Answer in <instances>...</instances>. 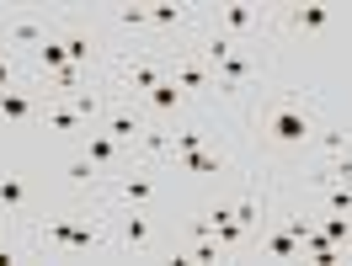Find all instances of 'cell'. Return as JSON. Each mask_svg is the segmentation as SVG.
<instances>
[{"label":"cell","mask_w":352,"mask_h":266,"mask_svg":"<svg viewBox=\"0 0 352 266\" xmlns=\"http://www.w3.org/2000/svg\"><path fill=\"white\" fill-rule=\"evenodd\" d=\"M336 155H352V128L320 123V133H315V160H336Z\"/></svg>","instance_id":"cell-22"},{"label":"cell","mask_w":352,"mask_h":266,"mask_svg":"<svg viewBox=\"0 0 352 266\" xmlns=\"http://www.w3.org/2000/svg\"><path fill=\"white\" fill-rule=\"evenodd\" d=\"M192 149H208V133H203V128L171 133V160H176V155H192Z\"/></svg>","instance_id":"cell-29"},{"label":"cell","mask_w":352,"mask_h":266,"mask_svg":"<svg viewBox=\"0 0 352 266\" xmlns=\"http://www.w3.org/2000/svg\"><path fill=\"white\" fill-rule=\"evenodd\" d=\"M315 192H320L326 213H347L352 219V181H331V186H315Z\"/></svg>","instance_id":"cell-25"},{"label":"cell","mask_w":352,"mask_h":266,"mask_svg":"<svg viewBox=\"0 0 352 266\" xmlns=\"http://www.w3.org/2000/svg\"><path fill=\"white\" fill-rule=\"evenodd\" d=\"M11 86H22V80H16V64H6V69H0V90H11Z\"/></svg>","instance_id":"cell-31"},{"label":"cell","mask_w":352,"mask_h":266,"mask_svg":"<svg viewBox=\"0 0 352 266\" xmlns=\"http://www.w3.org/2000/svg\"><path fill=\"white\" fill-rule=\"evenodd\" d=\"M203 22L214 27V32H224V38H235V43L245 48V38H256V32H267V27H272V11H267V5H256V0H224V5H214Z\"/></svg>","instance_id":"cell-4"},{"label":"cell","mask_w":352,"mask_h":266,"mask_svg":"<svg viewBox=\"0 0 352 266\" xmlns=\"http://www.w3.org/2000/svg\"><path fill=\"white\" fill-rule=\"evenodd\" d=\"M166 80V53L160 48H133V53H123L118 64H112V90L123 96V101H139L150 86H160Z\"/></svg>","instance_id":"cell-3"},{"label":"cell","mask_w":352,"mask_h":266,"mask_svg":"<svg viewBox=\"0 0 352 266\" xmlns=\"http://www.w3.org/2000/svg\"><path fill=\"white\" fill-rule=\"evenodd\" d=\"M272 22L294 32V38H331L336 27H342V5H331V0H305V5H283V11H272Z\"/></svg>","instance_id":"cell-5"},{"label":"cell","mask_w":352,"mask_h":266,"mask_svg":"<svg viewBox=\"0 0 352 266\" xmlns=\"http://www.w3.org/2000/svg\"><path fill=\"white\" fill-rule=\"evenodd\" d=\"M245 128L267 155H305L320 133V107L299 90H251L245 96Z\"/></svg>","instance_id":"cell-1"},{"label":"cell","mask_w":352,"mask_h":266,"mask_svg":"<svg viewBox=\"0 0 352 266\" xmlns=\"http://www.w3.org/2000/svg\"><path fill=\"white\" fill-rule=\"evenodd\" d=\"M347 261H352V240H347Z\"/></svg>","instance_id":"cell-33"},{"label":"cell","mask_w":352,"mask_h":266,"mask_svg":"<svg viewBox=\"0 0 352 266\" xmlns=\"http://www.w3.org/2000/svg\"><path fill=\"white\" fill-rule=\"evenodd\" d=\"M176 171H182V176H203V181H208V176H224L230 160L208 144V149H192V155H176Z\"/></svg>","instance_id":"cell-20"},{"label":"cell","mask_w":352,"mask_h":266,"mask_svg":"<svg viewBox=\"0 0 352 266\" xmlns=\"http://www.w3.org/2000/svg\"><path fill=\"white\" fill-rule=\"evenodd\" d=\"M112 245H118V250H133V256L155 250V213L150 208H123L118 223H112Z\"/></svg>","instance_id":"cell-9"},{"label":"cell","mask_w":352,"mask_h":266,"mask_svg":"<svg viewBox=\"0 0 352 266\" xmlns=\"http://www.w3.org/2000/svg\"><path fill=\"white\" fill-rule=\"evenodd\" d=\"M0 38H6L11 48H27V53H32V48H43L48 38H54V27H48L43 16L22 11V16H6V22H0Z\"/></svg>","instance_id":"cell-13"},{"label":"cell","mask_w":352,"mask_h":266,"mask_svg":"<svg viewBox=\"0 0 352 266\" xmlns=\"http://www.w3.org/2000/svg\"><path fill=\"white\" fill-rule=\"evenodd\" d=\"M75 149H80V155H86L91 165H96V171H107V176H118V171H123V165L133 160V149H129V144L107 138L102 128H86L80 138H75Z\"/></svg>","instance_id":"cell-10"},{"label":"cell","mask_w":352,"mask_h":266,"mask_svg":"<svg viewBox=\"0 0 352 266\" xmlns=\"http://www.w3.org/2000/svg\"><path fill=\"white\" fill-rule=\"evenodd\" d=\"M112 22L123 27V32H150V5H118Z\"/></svg>","instance_id":"cell-28"},{"label":"cell","mask_w":352,"mask_h":266,"mask_svg":"<svg viewBox=\"0 0 352 266\" xmlns=\"http://www.w3.org/2000/svg\"><path fill=\"white\" fill-rule=\"evenodd\" d=\"M107 186H112V202H118V208H155V197H160V181H155L150 160H129Z\"/></svg>","instance_id":"cell-6"},{"label":"cell","mask_w":352,"mask_h":266,"mask_svg":"<svg viewBox=\"0 0 352 266\" xmlns=\"http://www.w3.org/2000/svg\"><path fill=\"white\" fill-rule=\"evenodd\" d=\"M11 53H16V48H11V43H6V38H0V69H6V64H11Z\"/></svg>","instance_id":"cell-32"},{"label":"cell","mask_w":352,"mask_h":266,"mask_svg":"<svg viewBox=\"0 0 352 266\" xmlns=\"http://www.w3.org/2000/svg\"><path fill=\"white\" fill-rule=\"evenodd\" d=\"M32 250L54 256V261H80V256H102L107 250V229L86 213H43L32 219Z\"/></svg>","instance_id":"cell-2"},{"label":"cell","mask_w":352,"mask_h":266,"mask_svg":"<svg viewBox=\"0 0 352 266\" xmlns=\"http://www.w3.org/2000/svg\"><path fill=\"white\" fill-rule=\"evenodd\" d=\"M65 176H69V186H75V192H102V186L112 181L107 171H96V165H91V160L80 155V149L69 155V171H65Z\"/></svg>","instance_id":"cell-21"},{"label":"cell","mask_w":352,"mask_h":266,"mask_svg":"<svg viewBox=\"0 0 352 266\" xmlns=\"http://www.w3.org/2000/svg\"><path fill=\"white\" fill-rule=\"evenodd\" d=\"M315 229H320L331 245H347L352 240V219H347V213H326V208H320V213H315Z\"/></svg>","instance_id":"cell-26"},{"label":"cell","mask_w":352,"mask_h":266,"mask_svg":"<svg viewBox=\"0 0 352 266\" xmlns=\"http://www.w3.org/2000/svg\"><path fill=\"white\" fill-rule=\"evenodd\" d=\"M65 64H69V53H65V43H59V32H54L43 48H32V69H38V80L54 75V69H65Z\"/></svg>","instance_id":"cell-24"},{"label":"cell","mask_w":352,"mask_h":266,"mask_svg":"<svg viewBox=\"0 0 352 266\" xmlns=\"http://www.w3.org/2000/svg\"><path fill=\"white\" fill-rule=\"evenodd\" d=\"M251 250H256V256H267V261H305V245H299V234H288L283 223H278V229H256Z\"/></svg>","instance_id":"cell-15"},{"label":"cell","mask_w":352,"mask_h":266,"mask_svg":"<svg viewBox=\"0 0 352 266\" xmlns=\"http://www.w3.org/2000/svg\"><path fill=\"white\" fill-rule=\"evenodd\" d=\"M38 123H43L48 133H59V138H80V133L91 128V123L69 107V101H43V117H38Z\"/></svg>","instance_id":"cell-18"},{"label":"cell","mask_w":352,"mask_h":266,"mask_svg":"<svg viewBox=\"0 0 352 266\" xmlns=\"http://www.w3.org/2000/svg\"><path fill=\"white\" fill-rule=\"evenodd\" d=\"M219 256H224L219 240H187L176 250V261H192V266H208V261H219Z\"/></svg>","instance_id":"cell-27"},{"label":"cell","mask_w":352,"mask_h":266,"mask_svg":"<svg viewBox=\"0 0 352 266\" xmlns=\"http://www.w3.org/2000/svg\"><path fill=\"white\" fill-rule=\"evenodd\" d=\"M59 43H65V53H69V64H75V69H91V75H96L102 38H96V27H91L86 16H65V27H59Z\"/></svg>","instance_id":"cell-8"},{"label":"cell","mask_w":352,"mask_h":266,"mask_svg":"<svg viewBox=\"0 0 352 266\" xmlns=\"http://www.w3.org/2000/svg\"><path fill=\"white\" fill-rule=\"evenodd\" d=\"M139 107H144V117L155 123V117H176V112L187 107V96H182V90H176V80L166 75L160 86H150L144 96H139Z\"/></svg>","instance_id":"cell-16"},{"label":"cell","mask_w":352,"mask_h":266,"mask_svg":"<svg viewBox=\"0 0 352 266\" xmlns=\"http://www.w3.org/2000/svg\"><path fill=\"white\" fill-rule=\"evenodd\" d=\"M203 22L198 5H182V0H155L150 5V32H192Z\"/></svg>","instance_id":"cell-14"},{"label":"cell","mask_w":352,"mask_h":266,"mask_svg":"<svg viewBox=\"0 0 352 266\" xmlns=\"http://www.w3.org/2000/svg\"><path fill=\"white\" fill-rule=\"evenodd\" d=\"M27 213H32L27 176H16V171H0V219H27Z\"/></svg>","instance_id":"cell-17"},{"label":"cell","mask_w":352,"mask_h":266,"mask_svg":"<svg viewBox=\"0 0 352 266\" xmlns=\"http://www.w3.org/2000/svg\"><path fill=\"white\" fill-rule=\"evenodd\" d=\"M11 261H22V250H16V245L0 234V266H11Z\"/></svg>","instance_id":"cell-30"},{"label":"cell","mask_w":352,"mask_h":266,"mask_svg":"<svg viewBox=\"0 0 352 266\" xmlns=\"http://www.w3.org/2000/svg\"><path fill=\"white\" fill-rule=\"evenodd\" d=\"M230 213H235V223H245L251 234H256V229H267V192H262V186H245L241 197L230 202Z\"/></svg>","instance_id":"cell-19"},{"label":"cell","mask_w":352,"mask_h":266,"mask_svg":"<svg viewBox=\"0 0 352 266\" xmlns=\"http://www.w3.org/2000/svg\"><path fill=\"white\" fill-rule=\"evenodd\" d=\"M43 90L38 86H11V90H0V123H11V128H27V123H38L43 117V101H38Z\"/></svg>","instance_id":"cell-12"},{"label":"cell","mask_w":352,"mask_h":266,"mask_svg":"<svg viewBox=\"0 0 352 266\" xmlns=\"http://www.w3.org/2000/svg\"><path fill=\"white\" fill-rule=\"evenodd\" d=\"M166 75L176 80L182 96H214V69L203 64L192 48H187V53H176V59H166Z\"/></svg>","instance_id":"cell-11"},{"label":"cell","mask_w":352,"mask_h":266,"mask_svg":"<svg viewBox=\"0 0 352 266\" xmlns=\"http://www.w3.org/2000/svg\"><path fill=\"white\" fill-rule=\"evenodd\" d=\"M160 155H171V128L150 123V128L139 133V144H133V160H160Z\"/></svg>","instance_id":"cell-23"},{"label":"cell","mask_w":352,"mask_h":266,"mask_svg":"<svg viewBox=\"0 0 352 266\" xmlns=\"http://www.w3.org/2000/svg\"><path fill=\"white\" fill-rule=\"evenodd\" d=\"M91 128H102L107 138H118V144H129V149H133V144H139V133L150 128V117H144V107H139V101H123V96H112L107 112H102Z\"/></svg>","instance_id":"cell-7"}]
</instances>
